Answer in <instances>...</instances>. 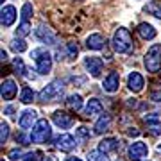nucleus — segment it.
Returning <instances> with one entry per match:
<instances>
[{
  "label": "nucleus",
  "mask_w": 161,
  "mask_h": 161,
  "mask_svg": "<svg viewBox=\"0 0 161 161\" xmlns=\"http://www.w3.org/2000/svg\"><path fill=\"white\" fill-rule=\"evenodd\" d=\"M31 59H32L34 68L40 75H48L52 72V56L47 48L40 47V48L31 50Z\"/></svg>",
  "instance_id": "1"
},
{
  "label": "nucleus",
  "mask_w": 161,
  "mask_h": 161,
  "mask_svg": "<svg viewBox=\"0 0 161 161\" xmlns=\"http://www.w3.org/2000/svg\"><path fill=\"white\" fill-rule=\"evenodd\" d=\"M111 45H113V50L116 54H129L132 50V36L131 32L125 29V27H118L113 34V40H111Z\"/></svg>",
  "instance_id": "2"
},
{
  "label": "nucleus",
  "mask_w": 161,
  "mask_h": 161,
  "mask_svg": "<svg viewBox=\"0 0 161 161\" xmlns=\"http://www.w3.org/2000/svg\"><path fill=\"white\" fill-rule=\"evenodd\" d=\"M63 95H64L63 80H52L47 86H43V90L40 92L38 98H40V102L48 104V102H58V100H61Z\"/></svg>",
  "instance_id": "3"
},
{
  "label": "nucleus",
  "mask_w": 161,
  "mask_h": 161,
  "mask_svg": "<svg viewBox=\"0 0 161 161\" xmlns=\"http://www.w3.org/2000/svg\"><path fill=\"white\" fill-rule=\"evenodd\" d=\"M143 66L149 74H158L161 70V43H152L143 56Z\"/></svg>",
  "instance_id": "4"
},
{
  "label": "nucleus",
  "mask_w": 161,
  "mask_h": 161,
  "mask_svg": "<svg viewBox=\"0 0 161 161\" xmlns=\"http://www.w3.org/2000/svg\"><path fill=\"white\" fill-rule=\"evenodd\" d=\"M50 138H52L50 122L47 120V118H40L38 124L31 131V142L32 143H47Z\"/></svg>",
  "instance_id": "5"
},
{
  "label": "nucleus",
  "mask_w": 161,
  "mask_h": 161,
  "mask_svg": "<svg viewBox=\"0 0 161 161\" xmlns=\"http://www.w3.org/2000/svg\"><path fill=\"white\" fill-rule=\"evenodd\" d=\"M82 64H84L86 72L92 75L93 79H98V77L102 75L104 63H102V59L98 58V56H86V58L82 59Z\"/></svg>",
  "instance_id": "6"
},
{
  "label": "nucleus",
  "mask_w": 161,
  "mask_h": 161,
  "mask_svg": "<svg viewBox=\"0 0 161 161\" xmlns=\"http://www.w3.org/2000/svg\"><path fill=\"white\" fill-rule=\"evenodd\" d=\"M54 147L63 150V152H72L77 147V138L68 134V132H61V134H58L54 138Z\"/></svg>",
  "instance_id": "7"
},
{
  "label": "nucleus",
  "mask_w": 161,
  "mask_h": 161,
  "mask_svg": "<svg viewBox=\"0 0 161 161\" xmlns=\"http://www.w3.org/2000/svg\"><path fill=\"white\" fill-rule=\"evenodd\" d=\"M127 156L131 161H143L149 156V147L145 142H132L127 149Z\"/></svg>",
  "instance_id": "8"
},
{
  "label": "nucleus",
  "mask_w": 161,
  "mask_h": 161,
  "mask_svg": "<svg viewBox=\"0 0 161 161\" xmlns=\"http://www.w3.org/2000/svg\"><path fill=\"white\" fill-rule=\"evenodd\" d=\"M34 36H36V40L41 41L43 45H56V41H58V38H56V34H54V31H52L48 25H45V23H40V25L36 27Z\"/></svg>",
  "instance_id": "9"
},
{
  "label": "nucleus",
  "mask_w": 161,
  "mask_h": 161,
  "mask_svg": "<svg viewBox=\"0 0 161 161\" xmlns=\"http://www.w3.org/2000/svg\"><path fill=\"white\" fill-rule=\"evenodd\" d=\"M38 124V111L32 109V108H27L23 109L18 116V125L20 129H32V127Z\"/></svg>",
  "instance_id": "10"
},
{
  "label": "nucleus",
  "mask_w": 161,
  "mask_h": 161,
  "mask_svg": "<svg viewBox=\"0 0 161 161\" xmlns=\"http://www.w3.org/2000/svg\"><path fill=\"white\" fill-rule=\"evenodd\" d=\"M16 95H18V84H16V80L11 79V77H7V79L2 80V100L9 102V100H13Z\"/></svg>",
  "instance_id": "11"
},
{
  "label": "nucleus",
  "mask_w": 161,
  "mask_h": 161,
  "mask_svg": "<svg viewBox=\"0 0 161 161\" xmlns=\"http://www.w3.org/2000/svg\"><path fill=\"white\" fill-rule=\"evenodd\" d=\"M145 86V77L140 72H129V75H127V88L131 90L132 93H140L142 90H143Z\"/></svg>",
  "instance_id": "12"
},
{
  "label": "nucleus",
  "mask_w": 161,
  "mask_h": 161,
  "mask_svg": "<svg viewBox=\"0 0 161 161\" xmlns=\"http://www.w3.org/2000/svg\"><path fill=\"white\" fill-rule=\"evenodd\" d=\"M120 88V74L118 72H109L102 80V90L108 93H116Z\"/></svg>",
  "instance_id": "13"
},
{
  "label": "nucleus",
  "mask_w": 161,
  "mask_h": 161,
  "mask_svg": "<svg viewBox=\"0 0 161 161\" xmlns=\"http://www.w3.org/2000/svg\"><path fill=\"white\" fill-rule=\"evenodd\" d=\"M52 122H54L59 129H70V127L74 125V118H72L66 111H61V109L52 113Z\"/></svg>",
  "instance_id": "14"
},
{
  "label": "nucleus",
  "mask_w": 161,
  "mask_h": 161,
  "mask_svg": "<svg viewBox=\"0 0 161 161\" xmlns=\"http://www.w3.org/2000/svg\"><path fill=\"white\" fill-rule=\"evenodd\" d=\"M143 122L147 124V131L152 136H159L161 134V118L158 113H150V115L143 116Z\"/></svg>",
  "instance_id": "15"
},
{
  "label": "nucleus",
  "mask_w": 161,
  "mask_h": 161,
  "mask_svg": "<svg viewBox=\"0 0 161 161\" xmlns=\"http://www.w3.org/2000/svg\"><path fill=\"white\" fill-rule=\"evenodd\" d=\"M0 22H2V27H11L13 23L16 22V7L14 6H2V11H0Z\"/></svg>",
  "instance_id": "16"
},
{
  "label": "nucleus",
  "mask_w": 161,
  "mask_h": 161,
  "mask_svg": "<svg viewBox=\"0 0 161 161\" xmlns=\"http://www.w3.org/2000/svg\"><path fill=\"white\" fill-rule=\"evenodd\" d=\"M86 47L90 50H104L106 47V38L98 32H92L86 36Z\"/></svg>",
  "instance_id": "17"
},
{
  "label": "nucleus",
  "mask_w": 161,
  "mask_h": 161,
  "mask_svg": "<svg viewBox=\"0 0 161 161\" xmlns=\"http://www.w3.org/2000/svg\"><path fill=\"white\" fill-rule=\"evenodd\" d=\"M138 34H140V38L142 40H145V41H152L158 36V31H156V27L152 25V23H149V22H142L138 25Z\"/></svg>",
  "instance_id": "18"
},
{
  "label": "nucleus",
  "mask_w": 161,
  "mask_h": 161,
  "mask_svg": "<svg viewBox=\"0 0 161 161\" xmlns=\"http://www.w3.org/2000/svg\"><path fill=\"white\" fill-rule=\"evenodd\" d=\"M111 122H113V118H111L109 113H102L100 118H98V120L95 122V125H93V132H95V134H104V132L111 127Z\"/></svg>",
  "instance_id": "19"
},
{
  "label": "nucleus",
  "mask_w": 161,
  "mask_h": 161,
  "mask_svg": "<svg viewBox=\"0 0 161 161\" xmlns=\"http://www.w3.org/2000/svg\"><path fill=\"white\" fill-rule=\"evenodd\" d=\"M98 150L104 154H109V152H118L120 150V142L118 138H104L98 143Z\"/></svg>",
  "instance_id": "20"
},
{
  "label": "nucleus",
  "mask_w": 161,
  "mask_h": 161,
  "mask_svg": "<svg viewBox=\"0 0 161 161\" xmlns=\"http://www.w3.org/2000/svg\"><path fill=\"white\" fill-rule=\"evenodd\" d=\"M104 113V106L98 98H90L84 108V116H95V115H102Z\"/></svg>",
  "instance_id": "21"
},
{
  "label": "nucleus",
  "mask_w": 161,
  "mask_h": 161,
  "mask_svg": "<svg viewBox=\"0 0 161 161\" xmlns=\"http://www.w3.org/2000/svg\"><path fill=\"white\" fill-rule=\"evenodd\" d=\"M13 70H14V72H16L18 75H20V77H25V79H32V77H31L29 74H27V72H29V70H27V66H25V63H23V59L22 58H13Z\"/></svg>",
  "instance_id": "22"
},
{
  "label": "nucleus",
  "mask_w": 161,
  "mask_h": 161,
  "mask_svg": "<svg viewBox=\"0 0 161 161\" xmlns=\"http://www.w3.org/2000/svg\"><path fill=\"white\" fill-rule=\"evenodd\" d=\"M66 108L72 111H80V108H82V97H80L79 93H72V95H68L66 97Z\"/></svg>",
  "instance_id": "23"
},
{
  "label": "nucleus",
  "mask_w": 161,
  "mask_h": 161,
  "mask_svg": "<svg viewBox=\"0 0 161 161\" xmlns=\"http://www.w3.org/2000/svg\"><path fill=\"white\" fill-rule=\"evenodd\" d=\"M143 11L149 13V14H152V16L158 18V20H161V4H159V2H156V0L149 2V4L143 7Z\"/></svg>",
  "instance_id": "24"
},
{
  "label": "nucleus",
  "mask_w": 161,
  "mask_h": 161,
  "mask_svg": "<svg viewBox=\"0 0 161 161\" xmlns=\"http://www.w3.org/2000/svg\"><path fill=\"white\" fill-rule=\"evenodd\" d=\"M9 47H11V50L16 52V54H22V52L27 50V43H25V40H22V38H13V40L9 41Z\"/></svg>",
  "instance_id": "25"
},
{
  "label": "nucleus",
  "mask_w": 161,
  "mask_h": 161,
  "mask_svg": "<svg viewBox=\"0 0 161 161\" xmlns=\"http://www.w3.org/2000/svg\"><path fill=\"white\" fill-rule=\"evenodd\" d=\"M31 32H32V25H31V22H20V25H18V29L14 31V34H16V38H25V36H29Z\"/></svg>",
  "instance_id": "26"
},
{
  "label": "nucleus",
  "mask_w": 161,
  "mask_h": 161,
  "mask_svg": "<svg viewBox=\"0 0 161 161\" xmlns=\"http://www.w3.org/2000/svg\"><path fill=\"white\" fill-rule=\"evenodd\" d=\"M34 97H36L34 90L29 88V86H25L22 92H20V102H22V104H31L32 100H34Z\"/></svg>",
  "instance_id": "27"
},
{
  "label": "nucleus",
  "mask_w": 161,
  "mask_h": 161,
  "mask_svg": "<svg viewBox=\"0 0 161 161\" xmlns=\"http://www.w3.org/2000/svg\"><path fill=\"white\" fill-rule=\"evenodd\" d=\"M32 13H34L32 4H31V2H25V4L22 6V11H20V18H22V22H31Z\"/></svg>",
  "instance_id": "28"
},
{
  "label": "nucleus",
  "mask_w": 161,
  "mask_h": 161,
  "mask_svg": "<svg viewBox=\"0 0 161 161\" xmlns=\"http://www.w3.org/2000/svg\"><path fill=\"white\" fill-rule=\"evenodd\" d=\"M86 161H111L109 158H108V154H104V152H100V150H90L86 156Z\"/></svg>",
  "instance_id": "29"
},
{
  "label": "nucleus",
  "mask_w": 161,
  "mask_h": 161,
  "mask_svg": "<svg viewBox=\"0 0 161 161\" xmlns=\"http://www.w3.org/2000/svg\"><path fill=\"white\" fill-rule=\"evenodd\" d=\"M7 138H9V124L6 120H2V124H0V143L4 145Z\"/></svg>",
  "instance_id": "30"
},
{
  "label": "nucleus",
  "mask_w": 161,
  "mask_h": 161,
  "mask_svg": "<svg viewBox=\"0 0 161 161\" xmlns=\"http://www.w3.org/2000/svg\"><path fill=\"white\" fill-rule=\"evenodd\" d=\"M77 54H79V48H77V45H75L74 41H68V43H66V58L74 61V59L77 58Z\"/></svg>",
  "instance_id": "31"
},
{
  "label": "nucleus",
  "mask_w": 161,
  "mask_h": 161,
  "mask_svg": "<svg viewBox=\"0 0 161 161\" xmlns=\"http://www.w3.org/2000/svg\"><path fill=\"white\" fill-rule=\"evenodd\" d=\"M22 161H43V158H41V152L34 150V152H27Z\"/></svg>",
  "instance_id": "32"
},
{
  "label": "nucleus",
  "mask_w": 161,
  "mask_h": 161,
  "mask_svg": "<svg viewBox=\"0 0 161 161\" xmlns=\"http://www.w3.org/2000/svg\"><path fill=\"white\" fill-rule=\"evenodd\" d=\"M7 158H9V159H13V161L23 159V152L20 149H13V150H9V152H7Z\"/></svg>",
  "instance_id": "33"
},
{
  "label": "nucleus",
  "mask_w": 161,
  "mask_h": 161,
  "mask_svg": "<svg viewBox=\"0 0 161 161\" xmlns=\"http://www.w3.org/2000/svg\"><path fill=\"white\" fill-rule=\"evenodd\" d=\"M77 134H79L82 140H90V138H92V132H90V129H88V127H84V125H80L79 129H77Z\"/></svg>",
  "instance_id": "34"
},
{
  "label": "nucleus",
  "mask_w": 161,
  "mask_h": 161,
  "mask_svg": "<svg viewBox=\"0 0 161 161\" xmlns=\"http://www.w3.org/2000/svg\"><path fill=\"white\" fill-rule=\"evenodd\" d=\"M150 100H154V102H161V84L150 92Z\"/></svg>",
  "instance_id": "35"
},
{
  "label": "nucleus",
  "mask_w": 161,
  "mask_h": 161,
  "mask_svg": "<svg viewBox=\"0 0 161 161\" xmlns=\"http://www.w3.org/2000/svg\"><path fill=\"white\" fill-rule=\"evenodd\" d=\"M13 113H14V106H6L4 108V115L6 116H13Z\"/></svg>",
  "instance_id": "36"
},
{
  "label": "nucleus",
  "mask_w": 161,
  "mask_h": 161,
  "mask_svg": "<svg viewBox=\"0 0 161 161\" xmlns=\"http://www.w3.org/2000/svg\"><path fill=\"white\" fill-rule=\"evenodd\" d=\"M127 134H129V136H140V131L136 129V127H129Z\"/></svg>",
  "instance_id": "37"
},
{
  "label": "nucleus",
  "mask_w": 161,
  "mask_h": 161,
  "mask_svg": "<svg viewBox=\"0 0 161 161\" xmlns=\"http://www.w3.org/2000/svg\"><path fill=\"white\" fill-rule=\"evenodd\" d=\"M43 161H58V158L54 154H45L43 156Z\"/></svg>",
  "instance_id": "38"
},
{
  "label": "nucleus",
  "mask_w": 161,
  "mask_h": 161,
  "mask_svg": "<svg viewBox=\"0 0 161 161\" xmlns=\"http://www.w3.org/2000/svg\"><path fill=\"white\" fill-rule=\"evenodd\" d=\"M136 98H127V106H132V108H134V106H136Z\"/></svg>",
  "instance_id": "39"
},
{
  "label": "nucleus",
  "mask_w": 161,
  "mask_h": 161,
  "mask_svg": "<svg viewBox=\"0 0 161 161\" xmlns=\"http://www.w3.org/2000/svg\"><path fill=\"white\" fill-rule=\"evenodd\" d=\"M0 56H2V63H4V61H7V52L4 50V48H2V52H0Z\"/></svg>",
  "instance_id": "40"
},
{
  "label": "nucleus",
  "mask_w": 161,
  "mask_h": 161,
  "mask_svg": "<svg viewBox=\"0 0 161 161\" xmlns=\"http://www.w3.org/2000/svg\"><path fill=\"white\" fill-rule=\"evenodd\" d=\"M64 161H82V159H80V158H74V156H72V158H66Z\"/></svg>",
  "instance_id": "41"
},
{
  "label": "nucleus",
  "mask_w": 161,
  "mask_h": 161,
  "mask_svg": "<svg viewBox=\"0 0 161 161\" xmlns=\"http://www.w3.org/2000/svg\"><path fill=\"white\" fill-rule=\"evenodd\" d=\"M158 150H159V152H161V143H159V145H158Z\"/></svg>",
  "instance_id": "42"
},
{
  "label": "nucleus",
  "mask_w": 161,
  "mask_h": 161,
  "mask_svg": "<svg viewBox=\"0 0 161 161\" xmlns=\"http://www.w3.org/2000/svg\"><path fill=\"white\" fill-rule=\"evenodd\" d=\"M4 2H6V0H2V4H4Z\"/></svg>",
  "instance_id": "43"
},
{
  "label": "nucleus",
  "mask_w": 161,
  "mask_h": 161,
  "mask_svg": "<svg viewBox=\"0 0 161 161\" xmlns=\"http://www.w3.org/2000/svg\"><path fill=\"white\" fill-rule=\"evenodd\" d=\"M2 161H4V159H2Z\"/></svg>",
  "instance_id": "44"
}]
</instances>
